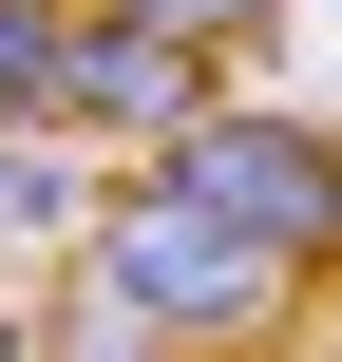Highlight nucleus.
Listing matches in <instances>:
<instances>
[{
	"label": "nucleus",
	"instance_id": "nucleus-1",
	"mask_svg": "<svg viewBox=\"0 0 342 362\" xmlns=\"http://www.w3.org/2000/svg\"><path fill=\"white\" fill-rule=\"evenodd\" d=\"M133 172H152L171 210H209V229H228L286 305H305V286H342V134H324V115L209 95V115H190L171 153H133Z\"/></svg>",
	"mask_w": 342,
	"mask_h": 362
},
{
	"label": "nucleus",
	"instance_id": "nucleus-2",
	"mask_svg": "<svg viewBox=\"0 0 342 362\" xmlns=\"http://www.w3.org/2000/svg\"><path fill=\"white\" fill-rule=\"evenodd\" d=\"M76 286L133 325V344H171V362H248L267 325H286V286L209 229V210H171L152 172H114L95 191V229H76Z\"/></svg>",
	"mask_w": 342,
	"mask_h": 362
},
{
	"label": "nucleus",
	"instance_id": "nucleus-3",
	"mask_svg": "<svg viewBox=\"0 0 342 362\" xmlns=\"http://www.w3.org/2000/svg\"><path fill=\"white\" fill-rule=\"evenodd\" d=\"M190 115H209V57H171V38H133V19H76L57 134H133V153H171Z\"/></svg>",
	"mask_w": 342,
	"mask_h": 362
},
{
	"label": "nucleus",
	"instance_id": "nucleus-4",
	"mask_svg": "<svg viewBox=\"0 0 342 362\" xmlns=\"http://www.w3.org/2000/svg\"><path fill=\"white\" fill-rule=\"evenodd\" d=\"M57 76H76V0H0V134H57Z\"/></svg>",
	"mask_w": 342,
	"mask_h": 362
},
{
	"label": "nucleus",
	"instance_id": "nucleus-5",
	"mask_svg": "<svg viewBox=\"0 0 342 362\" xmlns=\"http://www.w3.org/2000/svg\"><path fill=\"white\" fill-rule=\"evenodd\" d=\"M0 229H95V191H76V134H0Z\"/></svg>",
	"mask_w": 342,
	"mask_h": 362
},
{
	"label": "nucleus",
	"instance_id": "nucleus-6",
	"mask_svg": "<svg viewBox=\"0 0 342 362\" xmlns=\"http://www.w3.org/2000/svg\"><path fill=\"white\" fill-rule=\"evenodd\" d=\"M76 19H133V38H171V57H228V38H267V0H76Z\"/></svg>",
	"mask_w": 342,
	"mask_h": 362
},
{
	"label": "nucleus",
	"instance_id": "nucleus-7",
	"mask_svg": "<svg viewBox=\"0 0 342 362\" xmlns=\"http://www.w3.org/2000/svg\"><path fill=\"white\" fill-rule=\"evenodd\" d=\"M38 362H171V344H133L95 286H57V325H38Z\"/></svg>",
	"mask_w": 342,
	"mask_h": 362
},
{
	"label": "nucleus",
	"instance_id": "nucleus-8",
	"mask_svg": "<svg viewBox=\"0 0 342 362\" xmlns=\"http://www.w3.org/2000/svg\"><path fill=\"white\" fill-rule=\"evenodd\" d=\"M0 362H38V325H19V305H0Z\"/></svg>",
	"mask_w": 342,
	"mask_h": 362
},
{
	"label": "nucleus",
	"instance_id": "nucleus-9",
	"mask_svg": "<svg viewBox=\"0 0 342 362\" xmlns=\"http://www.w3.org/2000/svg\"><path fill=\"white\" fill-rule=\"evenodd\" d=\"M248 362H286V344H248Z\"/></svg>",
	"mask_w": 342,
	"mask_h": 362
}]
</instances>
